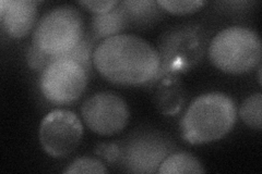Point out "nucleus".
I'll use <instances>...</instances> for the list:
<instances>
[{"instance_id": "1", "label": "nucleus", "mask_w": 262, "mask_h": 174, "mask_svg": "<svg viewBox=\"0 0 262 174\" xmlns=\"http://www.w3.org/2000/svg\"><path fill=\"white\" fill-rule=\"evenodd\" d=\"M93 65L113 84L122 86L144 85L160 68L157 48L146 39L119 34L101 40L94 49Z\"/></svg>"}, {"instance_id": "2", "label": "nucleus", "mask_w": 262, "mask_h": 174, "mask_svg": "<svg viewBox=\"0 0 262 174\" xmlns=\"http://www.w3.org/2000/svg\"><path fill=\"white\" fill-rule=\"evenodd\" d=\"M236 121L237 108L231 97L220 92L202 94L186 109L180 135L192 145L212 143L228 134Z\"/></svg>"}, {"instance_id": "3", "label": "nucleus", "mask_w": 262, "mask_h": 174, "mask_svg": "<svg viewBox=\"0 0 262 174\" xmlns=\"http://www.w3.org/2000/svg\"><path fill=\"white\" fill-rule=\"evenodd\" d=\"M208 35L200 24L184 23L166 30L158 40L160 68L143 87L151 90L166 76H180L198 65L208 51Z\"/></svg>"}, {"instance_id": "4", "label": "nucleus", "mask_w": 262, "mask_h": 174, "mask_svg": "<svg viewBox=\"0 0 262 174\" xmlns=\"http://www.w3.org/2000/svg\"><path fill=\"white\" fill-rule=\"evenodd\" d=\"M208 55L210 61L224 73L235 76L248 73L261 63V39L250 28H227L212 38Z\"/></svg>"}, {"instance_id": "5", "label": "nucleus", "mask_w": 262, "mask_h": 174, "mask_svg": "<svg viewBox=\"0 0 262 174\" xmlns=\"http://www.w3.org/2000/svg\"><path fill=\"white\" fill-rule=\"evenodd\" d=\"M82 12L71 5H61L47 11L33 31L32 45L53 58L71 52L85 36Z\"/></svg>"}, {"instance_id": "6", "label": "nucleus", "mask_w": 262, "mask_h": 174, "mask_svg": "<svg viewBox=\"0 0 262 174\" xmlns=\"http://www.w3.org/2000/svg\"><path fill=\"white\" fill-rule=\"evenodd\" d=\"M89 78L84 68L78 62L58 58L40 72L38 85L49 103L56 106L69 105L84 93Z\"/></svg>"}, {"instance_id": "7", "label": "nucleus", "mask_w": 262, "mask_h": 174, "mask_svg": "<svg viewBox=\"0 0 262 174\" xmlns=\"http://www.w3.org/2000/svg\"><path fill=\"white\" fill-rule=\"evenodd\" d=\"M83 126L78 115L70 110L55 109L40 122L38 139L44 152L53 158H66L81 144Z\"/></svg>"}, {"instance_id": "8", "label": "nucleus", "mask_w": 262, "mask_h": 174, "mask_svg": "<svg viewBox=\"0 0 262 174\" xmlns=\"http://www.w3.org/2000/svg\"><path fill=\"white\" fill-rule=\"evenodd\" d=\"M81 117L94 133L110 136L120 133L130 117L126 101L113 92H98L81 106Z\"/></svg>"}, {"instance_id": "9", "label": "nucleus", "mask_w": 262, "mask_h": 174, "mask_svg": "<svg viewBox=\"0 0 262 174\" xmlns=\"http://www.w3.org/2000/svg\"><path fill=\"white\" fill-rule=\"evenodd\" d=\"M170 149L171 146L164 138L143 135L130 140L121 159L129 172L155 173L161 162L170 154Z\"/></svg>"}, {"instance_id": "10", "label": "nucleus", "mask_w": 262, "mask_h": 174, "mask_svg": "<svg viewBox=\"0 0 262 174\" xmlns=\"http://www.w3.org/2000/svg\"><path fill=\"white\" fill-rule=\"evenodd\" d=\"M33 0H2L0 2V24L7 35L22 38L36 27L37 5Z\"/></svg>"}, {"instance_id": "11", "label": "nucleus", "mask_w": 262, "mask_h": 174, "mask_svg": "<svg viewBox=\"0 0 262 174\" xmlns=\"http://www.w3.org/2000/svg\"><path fill=\"white\" fill-rule=\"evenodd\" d=\"M153 102L157 109L165 115H175L182 111L186 103V90L179 76L162 78L152 88Z\"/></svg>"}, {"instance_id": "12", "label": "nucleus", "mask_w": 262, "mask_h": 174, "mask_svg": "<svg viewBox=\"0 0 262 174\" xmlns=\"http://www.w3.org/2000/svg\"><path fill=\"white\" fill-rule=\"evenodd\" d=\"M131 27L130 16L121 2L114 9L104 14H93L90 33L101 41L105 38L122 34V32Z\"/></svg>"}, {"instance_id": "13", "label": "nucleus", "mask_w": 262, "mask_h": 174, "mask_svg": "<svg viewBox=\"0 0 262 174\" xmlns=\"http://www.w3.org/2000/svg\"><path fill=\"white\" fill-rule=\"evenodd\" d=\"M127 10L134 28H150L159 22L165 11L155 0H125L121 2Z\"/></svg>"}, {"instance_id": "14", "label": "nucleus", "mask_w": 262, "mask_h": 174, "mask_svg": "<svg viewBox=\"0 0 262 174\" xmlns=\"http://www.w3.org/2000/svg\"><path fill=\"white\" fill-rule=\"evenodd\" d=\"M203 165L195 157L187 152L169 154L158 169V173H204Z\"/></svg>"}, {"instance_id": "15", "label": "nucleus", "mask_w": 262, "mask_h": 174, "mask_svg": "<svg viewBox=\"0 0 262 174\" xmlns=\"http://www.w3.org/2000/svg\"><path fill=\"white\" fill-rule=\"evenodd\" d=\"M98 43H100V41H97L93 37L91 33L88 32L85 33V36L83 37V39H82L71 52L60 57H56V58L51 57V62L54 59H58V58H66V59L73 60L78 62L79 64H81L86 71V73L89 74V77H91L93 68H94L93 54H94V49Z\"/></svg>"}, {"instance_id": "16", "label": "nucleus", "mask_w": 262, "mask_h": 174, "mask_svg": "<svg viewBox=\"0 0 262 174\" xmlns=\"http://www.w3.org/2000/svg\"><path fill=\"white\" fill-rule=\"evenodd\" d=\"M238 114L246 126L260 131L262 129V94L257 93L246 98L241 105Z\"/></svg>"}, {"instance_id": "17", "label": "nucleus", "mask_w": 262, "mask_h": 174, "mask_svg": "<svg viewBox=\"0 0 262 174\" xmlns=\"http://www.w3.org/2000/svg\"><path fill=\"white\" fill-rule=\"evenodd\" d=\"M164 11L175 15L190 14L207 5L204 0H158Z\"/></svg>"}, {"instance_id": "18", "label": "nucleus", "mask_w": 262, "mask_h": 174, "mask_svg": "<svg viewBox=\"0 0 262 174\" xmlns=\"http://www.w3.org/2000/svg\"><path fill=\"white\" fill-rule=\"evenodd\" d=\"M108 169L106 165L95 158H89V157H82L73 160L63 170V173H97L104 174L108 173Z\"/></svg>"}, {"instance_id": "19", "label": "nucleus", "mask_w": 262, "mask_h": 174, "mask_svg": "<svg viewBox=\"0 0 262 174\" xmlns=\"http://www.w3.org/2000/svg\"><path fill=\"white\" fill-rule=\"evenodd\" d=\"M27 62L32 70L42 72L51 63V56L39 52L36 47L31 45L27 52Z\"/></svg>"}, {"instance_id": "20", "label": "nucleus", "mask_w": 262, "mask_h": 174, "mask_svg": "<svg viewBox=\"0 0 262 174\" xmlns=\"http://www.w3.org/2000/svg\"><path fill=\"white\" fill-rule=\"evenodd\" d=\"M119 0H81L78 4L93 14H104L112 11L119 5Z\"/></svg>"}, {"instance_id": "21", "label": "nucleus", "mask_w": 262, "mask_h": 174, "mask_svg": "<svg viewBox=\"0 0 262 174\" xmlns=\"http://www.w3.org/2000/svg\"><path fill=\"white\" fill-rule=\"evenodd\" d=\"M94 154L101 156L110 164L116 163L121 159L120 147L115 143H102L97 145L94 149Z\"/></svg>"}, {"instance_id": "22", "label": "nucleus", "mask_w": 262, "mask_h": 174, "mask_svg": "<svg viewBox=\"0 0 262 174\" xmlns=\"http://www.w3.org/2000/svg\"><path fill=\"white\" fill-rule=\"evenodd\" d=\"M258 82H259V84L261 85L262 84V81H261V71H262V67H261V63L258 65Z\"/></svg>"}]
</instances>
